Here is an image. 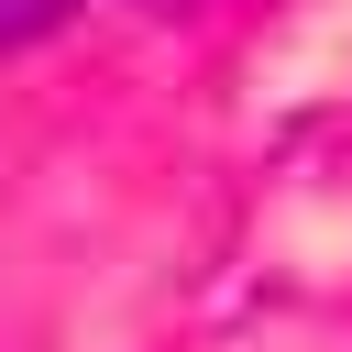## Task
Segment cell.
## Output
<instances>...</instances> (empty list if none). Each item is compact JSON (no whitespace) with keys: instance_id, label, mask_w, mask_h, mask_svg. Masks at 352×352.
Wrapping results in <instances>:
<instances>
[{"instance_id":"1","label":"cell","mask_w":352,"mask_h":352,"mask_svg":"<svg viewBox=\"0 0 352 352\" xmlns=\"http://www.w3.org/2000/svg\"><path fill=\"white\" fill-rule=\"evenodd\" d=\"M66 0H0V44H22V33H44Z\"/></svg>"},{"instance_id":"2","label":"cell","mask_w":352,"mask_h":352,"mask_svg":"<svg viewBox=\"0 0 352 352\" xmlns=\"http://www.w3.org/2000/svg\"><path fill=\"white\" fill-rule=\"evenodd\" d=\"M154 11H187V0H154Z\"/></svg>"}]
</instances>
